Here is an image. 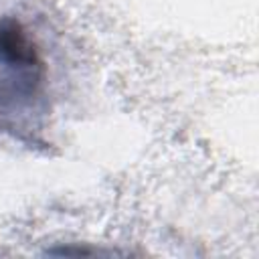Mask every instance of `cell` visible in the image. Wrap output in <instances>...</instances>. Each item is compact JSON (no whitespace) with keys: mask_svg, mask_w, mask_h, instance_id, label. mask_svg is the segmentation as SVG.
I'll list each match as a JSON object with an SVG mask.
<instances>
[{"mask_svg":"<svg viewBox=\"0 0 259 259\" xmlns=\"http://www.w3.org/2000/svg\"><path fill=\"white\" fill-rule=\"evenodd\" d=\"M45 63L14 18H0V132L36 142L45 113Z\"/></svg>","mask_w":259,"mask_h":259,"instance_id":"cell-1","label":"cell"}]
</instances>
